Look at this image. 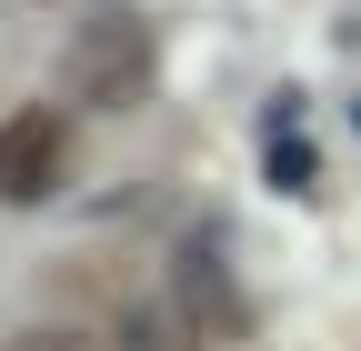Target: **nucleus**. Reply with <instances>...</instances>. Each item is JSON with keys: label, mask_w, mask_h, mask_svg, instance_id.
<instances>
[{"label": "nucleus", "mask_w": 361, "mask_h": 351, "mask_svg": "<svg viewBox=\"0 0 361 351\" xmlns=\"http://www.w3.org/2000/svg\"><path fill=\"white\" fill-rule=\"evenodd\" d=\"M71 91L90 111H130L151 91V30L130 20V11H90L71 30Z\"/></svg>", "instance_id": "obj_1"}, {"label": "nucleus", "mask_w": 361, "mask_h": 351, "mask_svg": "<svg viewBox=\"0 0 361 351\" xmlns=\"http://www.w3.org/2000/svg\"><path fill=\"white\" fill-rule=\"evenodd\" d=\"M171 301H180V321H191V341L201 351H241L251 341V301H241V281H231V261L221 251H180L171 261Z\"/></svg>", "instance_id": "obj_2"}, {"label": "nucleus", "mask_w": 361, "mask_h": 351, "mask_svg": "<svg viewBox=\"0 0 361 351\" xmlns=\"http://www.w3.org/2000/svg\"><path fill=\"white\" fill-rule=\"evenodd\" d=\"M71 181V121L51 111V101H40V111H11V121H0V201H51Z\"/></svg>", "instance_id": "obj_3"}, {"label": "nucleus", "mask_w": 361, "mask_h": 351, "mask_svg": "<svg viewBox=\"0 0 361 351\" xmlns=\"http://www.w3.org/2000/svg\"><path fill=\"white\" fill-rule=\"evenodd\" d=\"M11 351H80V341H71V331H20Z\"/></svg>", "instance_id": "obj_4"}]
</instances>
